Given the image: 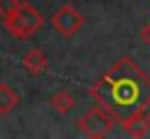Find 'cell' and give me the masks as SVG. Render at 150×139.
Masks as SVG:
<instances>
[{"label": "cell", "mask_w": 150, "mask_h": 139, "mask_svg": "<svg viewBox=\"0 0 150 139\" xmlns=\"http://www.w3.org/2000/svg\"><path fill=\"white\" fill-rule=\"evenodd\" d=\"M122 128L150 107V76L131 56H120L89 89Z\"/></svg>", "instance_id": "6da1fadb"}, {"label": "cell", "mask_w": 150, "mask_h": 139, "mask_svg": "<svg viewBox=\"0 0 150 139\" xmlns=\"http://www.w3.org/2000/svg\"><path fill=\"white\" fill-rule=\"evenodd\" d=\"M44 26V15L30 2H20L18 9L4 18V30L15 39H28Z\"/></svg>", "instance_id": "7a4b0ae2"}, {"label": "cell", "mask_w": 150, "mask_h": 139, "mask_svg": "<svg viewBox=\"0 0 150 139\" xmlns=\"http://www.w3.org/2000/svg\"><path fill=\"white\" fill-rule=\"evenodd\" d=\"M115 126H117V120L100 104L91 107L79 120V131L89 139H102V137L111 135V131Z\"/></svg>", "instance_id": "3957f363"}, {"label": "cell", "mask_w": 150, "mask_h": 139, "mask_svg": "<svg viewBox=\"0 0 150 139\" xmlns=\"http://www.w3.org/2000/svg\"><path fill=\"white\" fill-rule=\"evenodd\" d=\"M50 24L54 26V30L61 35V37L72 39V37H74V35L83 28L85 18H83V13H81L72 2H65L63 7H59V9L52 13Z\"/></svg>", "instance_id": "277c9868"}, {"label": "cell", "mask_w": 150, "mask_h": 139, "mask_svg": "<svg viewBox=\"0 0 150 139\" xmlns=\"http://www.w3.org/2000/svg\"><path fill=\"white\" fill-rule=\"evenodd\" d=\"M48 65H50L48 56H46V54H44V50H39V48H30L28 52L22 56V68L26 70L30 76H39V74H44V72L48 70Z\"/></svg>", "instance_id": "5b68a950"}, {"label": "cell", "mask_w": 150, "mask_h": 139, "mask_svg": "<svg viewBox=\"0 0 150 139\" xmlns=\"http://www.w3.org/2000/svg\"><path fill=\"white\" fill-rule=\"evenodd\" d=\"M20 107V94L11 85L0 83V115H9Z\"/></svg>", "instance_id": "8992f818"}, {"label": "cell", "mask_w": 150, "mask_h": 139, "mask_svg": "<svg viewBox=\"0 0 150 139\" xmlns=\"http://www.w3.org/2000/svg\"><path fill=\"white\" fill-rule=\"evenodd\" d=\"M48 104L52 107L59 115H65V113H70L72 109H74L76 100H74V96H72L68 89H59L57 94H52V98H50Z\"/></svg>", "instance_id": "52a82bcc"}, {"label": "cell", "mask_w": 150, "mask_h": 139, "mask_svg": "<svg viewBox=\"0 0 150 139\" xmlns=\"http://www.w3.org/2000/svg\"><path fill=\"white\" fill-rule=\"evenodd\" d=\"M124 131H126L131 137H144L150 131V107L144 113H139L133 122H128V124L124 126Z\"/></svg>", "instance_id": "ba28073f"}, {"label": "cell", "mask_w": 150, "mask_h": 139, "mask_svg": "<svg viewBox=\"0 0 150 139\" xmlns=\"http://www.w3.org/2000/svg\"><path fill=\"white\" fill-rule=\"evenodd\" d=\"M20 0H0V18H7V15H11L15 9H18Z\"/></svg>", "instance_id": "9c48e42d"}, {"label": "cell", "mask_w": 150, "mask_h": 139, "mask_svg": "<svg viewBox=\"0 0 150 139\" xmlns=\"http://www.w3.org/2000/svg\"><path fill=\"white\" fill-rule=\"evenodd\" d=\"M142 39H144V42H146V44L150 46V22H148L146 26L142 28Z\"/></svg>", "instance_id": "30bf717a"}]
</instances>
